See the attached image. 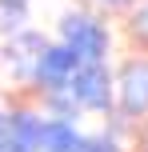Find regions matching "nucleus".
<instances>
[{"mask_svg": "<svg viewBox=\"0 0 148 152\" xmlns=\"http://www.w3.org/2000/svg\"><path fill=\"white\" fill-rule=\"evenodd\" d=\"M104 4H128V0H104Z\"/></svg>", "mask_w": 148, "mask_h": 152, "instance_id": "6e6552de", "label": "nucleus"}, {"mask_svg": "<svg viewBox=\"0 0 148 152\" xmlns=\"http://www.w3.org/2000/svg\"><path fill=\"white\" fill-rule=\"evenodd\" d=\"M68 92L80 104V112H108L112 108V72L100 64H76L68 76Z\"/></svg>", "mask_w": 148, "mask_h": 152, "instance_id": "f257e3e1", "label": "nucleus"}, {"mask_svg": "<svg viewBox=\"0 0 148 152\" xmlns=\"http://www.w3.org/2000/svg\"><path fill=\"white\" fill-rule=\"evenodd\" d=\"M112 100L124 120L148 116V60H128L120 68V80H112Z\"/></svg>", "mask_w": 148, "mask_h": 152, "instance_id": "7ed1b4c3", "label": "nucleus"}, {"mask_svg": "<svg viewBox=\"0 0 148 152\" xmlns=\"http://www.w3.org/2000/svg\"><path fill=\"white\" fill-rule=\"evenodd\" d=\"M76 56H72V48L68 44H52V48H40L36 52V60H32V80L40 84L44 92H60V88H68V76L76 72Z\"/></svg>", "mask_w": 148, "mask_h": 152, "instance_id": "20e7f679", "label": "nucleus"}, {"mask_svg": "<svg viewBox=\"0 0 148 152\" xmlns=\"http://www.w3.org/2000/svg\"><path fill=\"white\" fill-rule=\"evenodd\" d=\"M84 148V136L76 132L72 120H40V152H80Z\"/></svg>", "mask_w": 148, "mask_h": 152, "instance_id": "39448f33", "label": "nucleus"}, {"mask_svg": "<svg viewBox=\"0 0 148 152\" xmlns=\"http://www.w3.org/2000/svg\"><path fill=\"white\" fill-rule=\"evenodd\" d=\"M132 28L140 32V36H148V8H140V12H136V20H132Z\"/></svg>", "mask_w": 148, "mask_h": 152, "instance_id": "0eeeda50", "label": "nucleus"}, {"mask_svg": "<svg viewBox=\"0 0 148 152\" xmlns=\"http://www.w3.org/2000/svg\"><path fill=\"white\" fill-rule=\"evenodd\" d=\"M80 152H120V144L104 132V136H84V148Z\"/></svg>", "mask_w": 148, "mask_h": 152, "instance_id": "423d86ee", "label": "nucleus"}, {"mask_svg": "<svg viewBox=\"0 0 148 152\" xmlns=\"http://www.w3.org/2000/svg\"><path fill=\"white\" fill-rule=\"evenodd\" d=\"M64 44L80 64H100L108 56V28L92 16H64Z\"/></svg>", "mask_w": 148, "mask_h": 152, "instance_id": "f03ea898", "label": "nucleus"}]
</instances>
